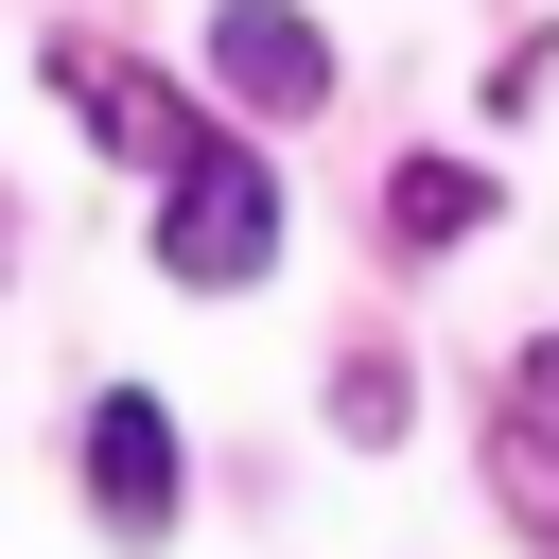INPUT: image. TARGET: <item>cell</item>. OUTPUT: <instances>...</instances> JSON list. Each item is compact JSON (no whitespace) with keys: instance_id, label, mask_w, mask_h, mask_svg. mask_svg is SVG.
I'll return each instance as SVG.
<instances>
[{"instance_id":"6da1fadb","label":"cell","mask_w":559,"mask_h":559,"mask_svg":"<svg viewBox=\"0 0 559 559\" xmlns=\"http://www.w3.org/2000/svg\"><path fill=\"white\" fill-rule=\"evenodd\" d=\"M262 262H280V175H262L245 140L175 157V175H157V280H175V297H245Z\"/></svg>"},{"instance_id":"7a4b0ae2","label":"cell","mask_w":559,"mask_h":559,"mask_svg":"<svg viewBox=\"0 0 559 559\" xmlns=\"http://www.w3.org/2000/svg\"><path fill=\"white\" fill-rule=\"evenodd\" d=\"M35 70H52V105H70V122H105V157H140V175L210 157V105H192V87H157V70H140V52H105V35H52Z\"/></svg>"},{"instance_id":"3957f363","label":"cell","mask_w":559,"mask_h":559,"mask_svg":"<svg viewBox=\"0 0 559 559\" xmlns=\"http://www.w3.org/2000/svg\"><path fill=\"white\" fill-rule=\"evenodd\" d=\"M210 70H227V105H262V122H314V105H332V35H314L297 0H210Z\"/></svg>"},{"instance_id":"277c9868","label":"cell","mask_w":559,"mask_h":559,"mask_svg":"<svg viewBox=\"0 0 559 559\" xmlns=\"http://www.w3.org/2000/svg\"><path fill=\"white\" fill-rule=\"evenodd\" d=\"M87 507H105V542H157L175 524V402L157 384H105L87 402Z\"/></svg>"},{"instance_id":"5b68a950","label":"cell","mask_w":559,"mask_h":559,"mask_svg":"<svg viewBox=\"0 0 559 559\" xmlns=\"http://www.w3.org/2000/svg\"><path fill=\"white\" fill-rule=\"evenodd\" d=\"M489 227V157H402L384 175V245L402 262H437V245H472Z\"/></svg>"},{"instance_id":"8992f818","label":"cell","mask_w":559,"mask_h":559,"mask_svg":"<svg viewBox=\"0 0 559 559\" xmlns=\"http://www.w3.org/2000/svg\"><path fill=\"white\" fill-rule=\"evenodd\" d=\"M489 507H507V524L559 559V419H524V402L489 419Z\"/></svg>"},{"instance_id":"52a82bcc","label":"cell","mask_w":559,"mask_h":559,"mask_svg":"<svg viewBox=\"0 0 559 559\" xmlns=\"http://www.w3.org/2000/svg\"><path fill=\"white\" fill-rule=\"evenodd\" d=\"M332 419H349V454H384L402 437V349H332Z\"/></svg>"},{"instance_id":"ba28073f","label":"cell","mask_w":559,"mask_h":559,"mask_svg":"<svg viewBox=\"0 0 559 559\" xmlns=\"http://www.w3.org/2000/svg\"><path fill=\"white\" fill-rule=\"evenodd\" d=\"M507 402H524V419H559V332H524V367H507Z\"/></svg>"}]
</instances>
